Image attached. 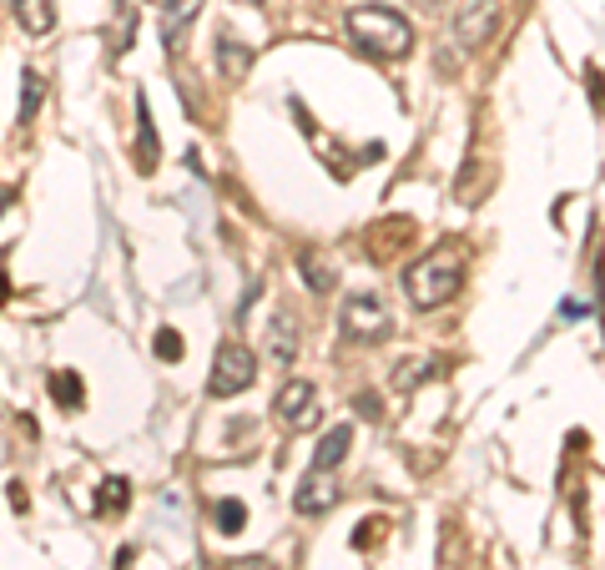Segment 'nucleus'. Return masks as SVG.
<instances>
[{"instance_id":"f257e3e1","label":"nucleus","mask_w":605,"mask_h":570,"mask_svg":"<svg viewBox=\"0 0 605 570\" xmlns=\"http://www.w3.org/2000/svg\"><path fill=\"white\" fill-rule=\"evenodd\" d=\"M460 288H464L460 248L424 252L419 263H408V273H404V293H408V304H414V308H444Z\"/></svg>"},{"instance_id":"f03ea898","label":"nucleus","mask_w":605,"mask_h":570,"mask_svg":"<svg viewBox=\"0 0 605 570\" xmlns=\"http://www.w3.org/2000/svg\"><path fill=\"white\" fill-rule=\"evenodd\" d=\"M348 36L364 51L383 56V61H404L414 51V26L399 11H389V5H354L348 11Z\"/></svg>"},{"instance_id":"7ed1b4c3","label":"nucleus","mask_w":605,"mask_h":570,"mask_svg":"<svg viewBox=\"0 0 605 570\" xmlns=\"http://www.w3.org/2000/svg\"><path fill=\"white\" fill-rule=\"evenodd\" d=\"M339 329L354 344H383L394 333V313H389V304H383L379 293H348L339 313Z\"/></svg>"},{"instance_id":"20e7f679","label":"nucleus","mask_w":605,"mask_h":570,"mask_svg":"<svg viewBox=\"0 0 605 570\" xmlns=\"http://www.w3.org/2000/svg\"><path fill=\"white\" fill-rule=\"evenodd\" d=\"M258 379V354L248 344H217L212 354V373H207V394L212 399H233L242 389H252Z\"/></svg>"},{"instance_id":"39448f33","label":"nucleus","mask_w":605,"mask_h":570,"mask_svg":"<svg viewBox=\"0 0 605 570\" xmlns=\"http://www.w3.org/2000/svg\"><path fill=\"white\" fill-rule=\"evenodd\" d=\"M273 414L277 425L293 429V435H302V429H313L318 419H323V404H318V389L308 384V379H288V384L277 389L273 399Z\"/></svg>"},{"instance_id":"423d86ee","label":"nucleus","mask_w":605,"mask_h":570,"mask_svg":"<svg viewBox=\"0 0 605 570\" xmlns=\"http://www.w3.org/2000/svg\"><path fill=\"white\" fill-rule=\"evenodd\" d=\"M500 0H464V11L454 15V40L460 46H485V40H495V31H500Z\"/></svg>"},{"instance_id":"0eeeda50","label":"nucleus","mask_w":605,"mask_h":570,"mask_svg":"<svg viewBox=\"0 0 605 570\" xmlns=\"http://www.w3.org/2000/svg\"><path fill=\"white\" fill-rule=\"evenodd\" d=\"M339 485H333V470H308V479L298 485V515H329L333 504H339Z\"/></svg>"},{"instance_id":"6e6552de","label":"nucleus","mask_w":605,"mask_h":570,"mask_svg":"<svg viewBox=\"0 0 605 570\" xmlns=\"http://www.w3.org/2000/svg\"><path fill=\"white\" fill-rule=\"evenodd\" d=\"M157 162H162L157 127H152V111H146V102L137 96V167H142V177L157 173Z\"/></svg>"},{"instance_id":"1a4fd4ad","label":"nucleus","mask_w":605,"mask_h":570,"mask_svg":"<svg viewBox=\"0 0 605 570\" xmlns=\"http://www.w3.org/2000/svg\"><path fill=\"white\" fill-rule=\"evenodd\" d=\"M263 348H268V358H273V364H293V358H298V323H293L288 313H277V319L268 323Z\"/></svg>"},{"instance_id":"9d476101","label":"nucleus","mask_w":605,"mask_h":570,"mask_svg":"<svg viewBox=\"0 0 605 570\" xmlns=\"http://www.w3.org/2000/svg\"><path fill=\"white\" fill-rule=\"evenodd\" d=\"M217 71L223 81H242L252 71V46H242L237 36H217Z\"/></svg>"},{"instance_id":"9b49d317","label":"nucleus","mask_w":605,"mask_h":570,"mask_svg":"<svg viewBox=\"0 0 605 570\" xmlns=\"http://www.w3.org/2000/svg\"><path fill=\"white\" fill-rule=\"evenodd\" d=\"M348 444H354V429H348V425H333L329 435L318 439V450H313V470H339V464L348 460Z\"/></svg>"},{"instance_id":"f8f14e48","label":"nucleus","mask_w":605,"mask_h":570,"mask_svg":"<svg viewBox=\"0 0 605 570\" xmlns=\"http://www.w3.org/2000/svg\"><path fill=\"white\" fill-rule=\"evenodd\" d=\"M15 21H21L31 36H51L56 5H51V0H15Z\"/></svg>"},{"instance_id":"ddd939ff","label":"nucleus","mask_w":605,"mask_h":570,"mask_svg":"<svg viewBox=\"0 0 605 570\" xmlns=\"http://www.w3.org/2000/svg\"><path fill=\"white\" fill-rule=\"evenodd\" d=\"M162 40H167V51H177V31L187 26V21H198L202 0H171V5H162Z\"/></svg>"},{"instance_id":"4468645a","label":"nucleus","mask_w":605,"mask_h":570,"mask_svg":"<svg viewBox=\"0 0 605 570\" xmlns=\"http://www.w3.org/2000/svg\"><path fill=\"white\" fill-rule=\"evenodd\" d=\"M40 102H46V76H40V71H26V76H21V107H15V121H21V127L36 121Z\"/></svg>"},{"instance_id":"2eb2a0df","label":"nucleus","mask_w":605,"mask_h":570,"mask_svg":"<svg viewBox=\"0 0 605 570\" xmlns=\"http://www.w3.org/2000/svg\"><path fill=\"white\" fill-rule=\"evenodd\" d=\"M439 373V358H404L394 369V389H419Z\"/></svg>"},{"instance_id":"dca6fc26","label":"nucleus","mask_w":605,"mask_h":570,"mask_svg":"<svg viewBox=\"0 0 605 570\" xmlns=\"http://www.w3.org/2000/svg\"><path fill=\"white\" fill-rule=\"evenodd\" d=\"M298 273L308 278V288H313V293H329L333 283H339V278H333V268L323 263L313 248H302V252H298Z\"/></svg>"},{"instance_id":"f3484780","label":"nucleus","mask_w":605,"mask_h":570,"mask_svg":"<svg viewBox=\"0 0 605 570\" xmlns=\"http://www.w3.org/2000/svg\"><path fill=\"white\" fill-rule=\"evenodd\" d=\"M51 399L61 404V409H81V404H86V389H81V379L71 369H56L51 373Z\"/></svg>"},{"instance_id":"a211bd4d","label":"nucleus","mask_w":605,"mask_h":570,"mask_svg":"<svg viewBox=\"0 0 605 570\" xmlns=\"http://www.w3.org/2000/svg\"><path fill=\"white\" fill-rule=\"evenodd\" d=\"M127 500H132V485H127L121 475H111L102 490H96V510H102V515H121V510H127Z\"/></svg>"},{"instance_id":"6ab92c4d","label":"nucleus","mask_w":605,"mask_h":570,"mask_svg":"<svg viewBox=\"0 0 605 570\" xmlns=\"http://www.w3.org/2000/svg\"><path fill=\"white\" fill-rule=\"evenodd\" d=\"M242 525H248V504H242V500H223V504H217V531L237 535Z\"/></svg>"},{"instance_id":"aec40b11","label":"nucleus","mask_w":605,"mask_h":570,"mask_svg":"<svg viewBox=\"0 0 605 570\" xmlns=\"http://www.w3.org/2000/svg\"><path fill=\"white\" fill-rule=\"evenodd\" d=\"M132 31H137V21H132V11H121V21H117V31H111V56H127V46H132Z\"/></svg>"},{"instance_id":"412c9836","label":"nucleus","mask_w":605,"mask_h":570,"mask_svg":"<svg viewBox=\"0 0 605 570\" xmlns=\"http://www.w3.org/2000/svg\"><path fill=\"white\" fill-rule=\"evenodd\" d=\"M152 348H157V358H167V364H171V358H182V333H171V329H162L157 333V344H152Z\"/></svg>"},{"instance_id":"4be33fe9","label":"nucleus","mask_w":605,"mask_h":570,"mask_svg":"<svg viewBox=\"0 0 605 570\" xmlns=\"http://www.w3.org/2000/svg\"><path fill=\"white\" fill-rule=\"evenodd\" d=\"M223 570H277V566L263 556H237V560H223Z\"/></svg>"},{"instance_id":"5701e85b","label":"nucleus","mask_w":605,"mask_h":570,"mask_svg":"<svg viewBox=\"0 0 605 570\" xmlns=\"http://www.w3.org/2000/svg\"><path fill=\"white\" fill-rule=\"evenodd\" d=\"M15 202V192H0V217H5V207Z\"/></svg>"},{"instance_id":"b1692460","label":"nucleus","mask_w":605,"mask_h":570,"mask_svg":"<svg viewBox=\"0 0 605 570\" xmlns=\"http://www.w3.org/2000/svg\"><path fill=\"white\" fill-rule=\"evenodd\" d=\"M237 5H263V0H237Z\"/></svg>"},{"instance_id":"393cba45","label":"nucleus","mask_w":605,"mask_h":570,"mask_svg":"<svg viewBox=\"0 0 605 570\" xmlns=\"http://www.w3.org/2000/svg\"><path fill=\"white\" fill-rule=\"evenodd\" d=\"M152 5H171V0H152Z\"/></svg>"}]
</instances>
